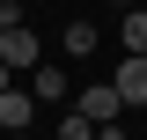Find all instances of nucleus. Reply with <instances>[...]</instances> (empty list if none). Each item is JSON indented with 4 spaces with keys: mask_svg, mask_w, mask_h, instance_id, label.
I'll list each match as a JSON object with an SVG mask.
<instances>
[{
    "mask_svg": "<svg viewBox=\"0 0 147 140\" xmlns=\"http://www.w3.org/2000/svg\"><path fill=\"white\" fill-rule=\"evenodd\" d=\"M74 103L88 111L96 125H118V111H125V96H118V81H96V88H81V96H74Z\"/></svg>",
    "mask_w": 147,
    "mask_h": 140,
    "instance_id": "f03ea898",
    "label": "nucleus"
},
{
    "mask_svg": "<svg viewBox=\"0 0 147 140\" xmlns=\"http://www.w3.org/2000/svg\"><path fill=\"white\" fill-rule=\"evenodd\" d=\"M110 7H140V0H110Z\"/></svg>",
    "mask_w": 147,
    "mask_h": 140,
    "instance_id": "9b49d317",
    "label": "nucleus"
},
{
    "mask_svg": "<svg viewBox=\"0 0 147 140\" xmlns=\"http://www.w3.org/2000/svg\"><path fill=\"white\" fill-rule=\"evenodd\" d=\"M59 44H66L74 59H88V52H96V22H66V37H59Z\"/></svg>",
    "mask_w": 147,
    "mask_h": 140,
    "instance_id": "0eeeda50",
    "label": "nucleus"
},
{
    "mask_svg": "<svg viewBox=\"0 0 147 140\" xmlns=\"http://www.w3.org/2000/svg\"><path fill=\"white\" fill-rule=\"evenodd\" d=\"M30 96H37V103H59V96H66V67H59V59L30 67Z\"/></svg>",
    "mask_w": 147,
    "mask_h": 140,
    "instance_id": "39448f33",
    "label": "nucleus"
},
{
    "mask_svg": "<svg viewBox=\"0 0 147 140\" xmlns=\"http://www.w3.org/2000/svg\"><path fill=\"white\" fill-rule=\"evenodd\" d=\"M96 133H103V125H96V118H88L81 103H74L66 118H59V140H96Z\"/></svg>",
    "mask_w": 147,
    "mask_h": 140,
    "instance_id": "423d86ee",
    "label": "nucleus"
},
{
    "mask_svg": "<svg viewBox=\"0 0 147 140\" xmlns=\"http://www.w3.org/2000/svg\"><path fill=\"white\" fill-rule=\"evenodd\" d=\"M30 118H37V96L30 88H0V125H7V133H22Z\"/></svg>",
    "mask_w": 147,
    "mask_h": 140,
    "instance_id": "20e7f679",
    "label": "nucleus"
},
{
    "mask_svg": "<svg viewBox=\"0 0 147 140\" xmlns=\"http://www.w3.org/2000/svg\"><path fill=\"white\" fill-rule=\"evenodd\" d=\"M96 140H125V133H118V125H103V133H96Z\"/></svg>",
    "mask_w": 147,
    "mask_h": 140,
    "instance_id": "9d476101",
    "label": "nucleus"
},
{
    "mask_svg": "<svg viewBox=\"0 0 147 140\" xmlns=\"http://www.w3.org/2000/svg\"><path fill=\"white\" fill-rule=\"evenodd\" d=\"M0 59L15 74H30V67H44V37L30 30V22H15V30H0Z\"/></svg>",
    "mask_w": 147,
    "mask_h": 140,
    "instance_id": "f257e3e1",
    "label": "nucleus"
},
{
    "mask_svg": "<svg viewBox=\"0 0 147 140\" xmlns=\"http://www.w3.org/2000/svg\"><path fill=\"white\" fill-rule=\"evenodd\" d=\"M0 88H15V67H7V59H0Z\"/></svg>",
    "mask_w": 147,
    "mask_h": 140,
    "instance_id": "1a4fd4ad",
    "label": "nucleus"
},
{
    "mask_svg": "<svg viewBox=\"0 0 147 140\" xmlns=\"http://www.w3.org/2000/svg\"><path fill=\"white\" fill-rule=\"evenodd\" d=\"M110 81H118V96H125V111H132V103H147V52H125V67L110 74Z\"/></svg>",
    "mask_w": 147,
    "mask_h": 140,
    "instance_id": "7ed1b4c3",
    "label": "nucleus"
},
{
    "mask_svg": "<svg viewBox=\"0 0 147 140\" xmlns=\"http://www.w3.org/2000/svg\"><path fill=\"white\" fill-rule=\"evenodd\" d=\"M118 37H125V52H147V7H125V30Z\"/></svg>",
    "mask_w": 147,
    "mask_h": 140,
    "instance_id": "6e6552de",
    "label": "nucleus"
}]
</instances>
